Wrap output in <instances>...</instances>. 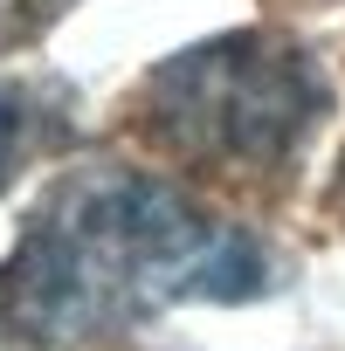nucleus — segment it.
Returning <instances> with one entry per match:
<instances>
[{"instance_id": "5", "label": "nucleus", "mask_w": 345, "mask_h": 351, "mask_svg": "<svg viewBox=\"0 0 345 351\" xmlns=\"http://www.w3.org/2000/svg\"><path fill=\"white\" fill-rule=\"evenodd\" d=\"M331 207H338V221H345V165H338V200H331Z\"/></svg>"}, {"instance_id": "4", "label": "nucleus", "mask_w": 345, "mask_h": 351, "mask_svg": "<svg viewBox=\"0 0 345 351\" xmlns=\"http://www.w3.org/2000/svg\"><path fill=\"white\" fill-rule=\"evenodd\" d=\"M56 8H63V0H0V49L21 42V35H35V28H49Z\"/></svg>"}, {"instance_id": "2", "label": "nucleus", "mask_w": 345, "mask_h": 351, "mask_svg": "<svg viewBox=\"0 0 345 351\" xmlns=\"http://www.w3.org/2000/svg\"><path fill=\"white\" fill-rule=\"evenodd\" d=\"M331 110V83L318 56L290 35L249 28L214 35L187 56L159 62L145 83V124L166 152L221 172H276L304 152L318 117Z\"/></svg>"}, {"instance_id": "1", "label": "nucleus", "mask_w": 345, "mask_h": 351, "mask_svg": "<svg viewBox=\"0 0 345 351\" xmlns=\"http://www.w3.org/2000/svg\"><path fill=\"white\" fill-rule=\"evenodd\" d=\"M263 289V248L208 221L187 193L145 172H69L56 180L14 255L0 262V337L63 351L145 324L187 296L235 303Z\"/></svg>"}, {"instance_id": "3", "label": "nucleus", "mask_w": 345, "mask_h": 351, "mask_svg": "<svg viewBox=\"0 0 345 351\" xmlns=\"http://www.w3.org/2000/svg\"><path fill=\"white\" fill-rule=\"evenodd\" d=\"M69 145V90L0 76V193L49 152Z\"/></svg>"}]
</instances>
